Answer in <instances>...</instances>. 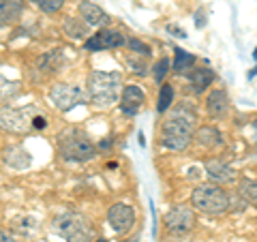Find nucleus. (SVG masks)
Wrapping results in <instances>:
<instances>
[{
	"label": "nucleus",
	"mask_w": 257,
	"mask_h": 242,
	"mask_svg": "<svg viewBox=\"0 0 257 242\" xmlns=\"http://www.w3.org/2000/svg\"><path fill=\"white\" fill-rule=\"evenodd\" d=\"M227 105H229V101H227V94L223 90H212L206 99V109L212 118H221L225 111H227Z\"/></svg>",
	"instance_id": "16"
},
{
	"label": "nucleus",
	"mask_w": 257,
	"mask_h": 242,
	"mask_svg": "<svg viewBox=\"0 0 257 242\" xmlns=\"http://www.w3.org/2000/svg\"><path fill=\"white\" fill-rule=\"evenodd\" d=\"M0 242H15L11 236H9V233H7V231H3V229H0Z\"/></svg>",
	"instance_id": "28"
},
{
	"label": "nucleus",
	"mask_w": 257,
	"mask_h": 242,
	"mask_svg": "<svg viewBox=\"0 0 257 242\" xmlns=\"http://www.w3.org/2000/svg\"><path fill=\"white\" fill-rule=\"evenodd\" d=\"M120 88H122L120 75L105 73V71H92L86 82L88 99H90V103L96 107H109L120 96Z\"/></svg>",
	"instance_id": "2"
},
{
	"label": "nucleus",
	"mask_w": 257,
	"mask_h": 242,
	"mask_svg": "<svg viewBox=\"0 0 257 242\" xmlns=\"http://www.w3.org/2000/svg\"><path fill=\"white\" fill-rule=\"evenodd\" d=\"M64 32H67V37L71 39H82V37H88V30H90V24H86L82 20H75V18H67L62 24Z\"/></svg>",
	"instance_id": "19"
},
{
	"label": "nucleus",
	"mask_w": 257,
	"mask_h": 242,
	"mask_svg": "<svg viewBox=\"0 0 257 242\" xmlns=\"http://www.w3.org/2000/svg\"><path fill=\"white\" fill-rule=\"evenodd\" d=\"M54 231L67 242H94V229L82 214L64 212L54 219Z\"/></svg>",
	"instance_id": "5"
},
{
	"label": "nucleus",
	"mask_w": 257,
	"mask_h": 242,
	"mask_svg": "<svg viewBox=\"0 0 257 242\" xmlns=\"http://www.w3.org/2000/svg\"><path fill=\"white\" fill-rule=\"evenodd\" d=\"M195 142L199 144V146H204V148H219L223 144L221 133L216 131L214 127H202L195 133Z\"/></svg>",
	"instance_id": "18"
},
{
	"label": "nucleus",
	"mask_w": 257,
	"mask_h": 242,
	"mask_svg": "<svg viewBox=\"0 0 257 242\" xmlns=\"http://www.w3.org/2000/svg\"><path fill=\"white\" fill-rule=\"evenodd\" d=\"M30 3L35 7H39L41 11H45V13H56L64 7V0H30Z\"/></svg>",
	"instance_id": "24"
},
{
	"label": "nucleus",
	"mask_w": 257,
	"mask_h": 242,
	"mask_svg": "<svg viewBox=\"0 0 257 242\" xmlns=\"http://www.w3.org/2000/svg\"><path fill=\"white\" fill-rule=\"evenodd\" d=\"M58 152L67 161H88L94 157V144L79 129H67L58 135Z\"/></svg>",
	"instance_id": "3"
},
{
	"label": "nucleus",
	"mask_w": 257,
	"mask_h": 242,
	"mask_svg": "<svg viewBox=\"0 0 257 242\" xmlns=\"http://www.w3.org/2000/svg\"><path fill=\"white\" fill-rule=\"evenodd\" d=\"M96 242H107V240H103V238H101V240H96Z\"/></svg>",
	"instance_id": "30"
},
{
	"label": "nucleus",
	"mask_w": 257,
	"mask_h": 242,
	"mask_svg": "<svg viewBox=\"0 0 257 242\" xmlns=\"http://www.w3.org/2000/svg\"><path fill=\"white\" fill-rule=\"evenodd\" d=\"M204 169L214 182H231L236 178L234 167H229L227 163H223V161H206Z\"/></svg>",
	"instance_id": "14"
},
{
	"label": "nucleus",
	"mask_w": 257,
	"mask_h": 242,
	"mask_svg": "<svg viewBox=\"0 0 257 242\" xmlns=\"http://www.w3.org/2000/svg\"><path fill=\"white\" fill-rule=\"evenodd\" d=\"M238 193H240V197H242L244 201L255 204L257 201V182L251 180V178H242L238 182Z\"/></svg>",
	"instance_id": "22"
},
{
	"label": "nucleus",
	"mask_w": 257,
	"mask_h": 242,
	"mask_svg": "<svg viewBox=\"0 0 257 242\" xmlns=\"http://www.w3.org/2000/svg\"><path fill=\"white\" fill-rule=\"evenodd\" d=\"M191 201L204 214H223L229 208V197L216 184H199L191 193Z\"/></svg>",
	"instance_id": "6"
},
{
	"label": "nucleus",
	"mask_w": 257,
	"mask_h": 242,
	"mask_svg": "<svg viewBox=\"0 0 257 242\" xmlns=\"http://www.w3.org/2000/svg\"><path fill=\"white\" fill-rule=\"evenodd\" d=\"M167 30H170V32H174V35H178L180 39H182V37H187V32H184V30H180V28H174V26H167Z\"/></svg>",
	"instance_id": "27"
},
{
	"label": "nucleus",
	"mask_w": 257,
	"mask_h": 242,
	"mask_svg": "<svg viewBox=\"0 0 257 242\" xmlns=\"http://www.w3.org/2000/svg\"><path fill=\"white\" fill-rule=\"evenodd\" d=\"M144 101H146V94H144V90L140 86L135 84H128L122 88V94H120V107H122L124 114H138V111L142 109Z\"/></svg>",
	"instance_id": "11"
},
{
	"label": "nucleus",
	"mask_w": 257,
	"mask_h": 242,
	"mask_svg": "<svg viewBox=\"0 0 257 242\" xmlns=\"http://www.w3.org/2000/svg\"><path fill=\"white\" fill-rule=\"evenodd\" d=\"M167 71H170V60H167V58L159 60V62L155 64V79H157L159 84L163 82V77L167 75Z\"/></svg>",
	"instance_id": "26"
},
{
	"label": "nucleus",
	"mask_w": 257,
	"mask_h": 242,
	"mask_svg": "<svg viewBox=\"0 0 257 242\" xmlns=\"http://www.w3.org/2000/svg\"><path fill=\"white\" fill-rule=\"evenodd\" d=\"M165 227L174 233H184L195 225V212L187 206H176L165 214Z\"/></svg>",
	"instance_id": "9"
},
{
	"label": "nucleus",
	"mask_w": 257,
	"mask_h": 242,
	"mask_svg": "<svg viewBox=\"0 0 257 242\" xmlns=\"http://www.w3.org/2000/svg\"><path fill=\"white\" fill-rule=\"evenodd\" d=\"M253 129H255V133H257V120H255V123H253Z\"/></svg>",
	"instance_id": "29"
},
{
	"label": "nucleus",
	"mask_w": 257,
	"mask_h": 242,
	"mask_svg": "<svg viewBox=\"0 0 257 242\" xmlns=\"http://www.w3.org/2000/svg\"><path fill=\"white\" fill-rule=\"evenodd\" d=\"M253 56H255V58H257V50H255V52H253Z\"/></svg>",
	"instance_id": "31"
},
{
	"label": "nucleus",
	"mask_w": 257,
	"mask_h": 242,
	"mask_svg": "<svg viewBox=\"0 0 257 242\" xmlns=\"http://www.w3.org/2000/svg\"><path fill=\"white\" fill-rule=\"evenodd\" d=\"M193 64H195V56L180 50V47H176V60H174V71H178V73H189L193 69Z\"/></svg>",
	"instance_id": "20"
},
{
	"label": "nucleus",
	"mask_w": 257,
	"mask_h": 242,
	"mask_svg": "<svg viewBox=\"0 0 257 242\" xmlns=\"http://www.w3.org/2000/svg\"><path fill=\"white\" fill-rule=\"evenodd\" d=\"M191 88H193V92H197V94H202L208 86H210L214 82V73L210 69H195V71H191Z\"/></svg>",
	"instance_id": "17"
},
{
	"label": "nucleus",
	"mask_w": 257,
	"mask_h": 242,
	"mask_svg": "<svg viewBox=\"0 0 257 242\" xmlns=\"http://www.w3.org/2000/svg\"><path fill=\"white\" fill-rule=\"evenodd\" d=\"M47 127V116L37 105L26 107H5L0 109V131L7 133H30V131H41Z\"/></svg>",
	"instance_id": "1"
},
{
	"label": "nucleus",
	"mask_w": 257,
	"mask_h": 242,
	"mask_svg": "<svg viewBox=\"0 0 257 242\" xmlns=\"http://www.w3.org/2000/svg\"><path fill=\"white\" fill-rule=\"evenodd\" d=\"M107 223L116 233H126L135 225V210L128 204H114L107 210Z\"/></svg>",
	"instance_id": "10"
},
{
	"label": "nucleus",
	"mask_w": 257,
	"mask_h": 242,
	"mask_svg": "<svg viewBox=\"0 0 257 242\" xmlns=\"http://www.w3.org/2000/svg\"><path fill=\"white\" fill-rule=\"evenodd\" d=\"M79 15H82V20L86 24H90V26H103V24L109 22L107 13L103 11L99 5L90 3V0H84V3H79Z\"/></svg>",
	"instance_id": "12"
},
{
	"label": "nucleus",
	"mask_w": 257,
	"mask_h": 242,
	"mask_svg": "<svg viewBox=\"0 0 257 242\" xmlns=\"http://www.w3.org/2000/svg\"><path fill=\"white\" fill-rule=\"evenodd\" d=\"M24 13V0H0V26L18 22Z\"/></svg>",
	"instance_id": "15"
},
{
	"label": "nucleus",
	"mask_w": 257,
	"mask_h": 242,
	"mask_svg": "<svg viewBox=\"0 0 257 242\" xmlns=\"http://www.w3.org/2000/svg\"><path fill=\"white\" fill-rule=\"evenodd\" d=\"M172 101H174V88L170 84H163V88H161V92H159V103H157V109L163 114V111L170 109L172 105Z\"/></svg>",
	"instance_id": "23"
},
{
	"label": "nucleus",
	"mask_w": 257,
	"mask_h": 242,
	"mask_svg": "<svg viewBox=\"0 0 257 242\" xmlns=\"http://www.w3.org/2000/svg\"><path fill=\"white\" fill-rule=\"evenodd\" d=\"M20 94V82H11L7 77H0V103H9Z\"/></svg>",
	"instance_id": "21"
},
{
	"label": "nucleus",
	"mask_w": 257,
	"mask_h": 242,
	"mask_svg": "<svg viewBox=\"0 0 257 242\" xmlns=\"http://www.w3.org/2000/svg\"><path fill=\"white\" fill-rule=\"evenodd\" d=\"M126 45H128V50H131V54H138L142 58H148L150 56V47L146 43H142L140 39H128Z\"/></svg>",
	"instance_id": "25"
},
{
	"label": "nucleus",
	"mask_w": 257,
	"mask_h": 242,
	"mask_svg": "<svg viewBox=\"0 0 257 242\" xmlns=\"http://www.w3.org/2000/svg\"><path fill=\"white\" fill-rule=\"evenodd\" d=\"M193 140V118L174 116L161 129V146L167 150H184Z\"/></svg>",
	"instance_id": "4"
},
{
	"label": "nucleus",
	"mask_w": 257,
	"mask_h": 242,
	"mask_svg": "<svg viewBox=\"0 0 257 242\" xmlns=\"http://www.w3.org/2000/svg\"><path fill=\"white\" fill-rule=\"evenodd\" d=\"M3 161L9 167L26 169L32 163V157H30V152L26 148H22V146H9V148H5V152H3Z\"/></svg>",
	"instance_id": "13"
},
{
	"label": "nucleus",
	"mask_w": 257,
	"mask_h": 242,
	"mask_svg": "<svg viewBox=\"0 0 257 242\" xmlns=\"http://www.w3.org/2000/svg\"><path fill=\"white\" fill-rule=\"evenodd\" d=\"M122 45H126L124 35L122 32H118V30H111V28H101L94 37H90L84 43V47L86 50H90V52L111 50V47H122Z\"/></svg>",
	"instance_id": "8"
},
{
	"label": "nucleus",
	"mask_w": 257,
	"mask_h": 242,
	"mask_svg": "<svg viewBox=\"0 0 257 242\" xmlns=\"http://www.w3.org/2000/svg\"><path fill=\"white\" fill-rule=\"evenodd\" d=\"M50 99L54 101V105L58 109L69 111L75 105H79V103H84V92H82V88L71 86V84H56L50 90Z\"/></svg>",
	"instance_id": "7"
}]
</instances>
